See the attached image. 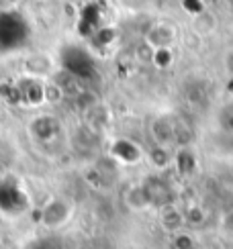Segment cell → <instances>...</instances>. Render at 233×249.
Segmentation results:
<instances>
[{
  "label": "cell",
  "mask_w": 233,
  "mask_h": 249,
  "mask_svg": "<svg viewBox=\"0 0 233 249\" xmlns=\"http://www.w3.org/2000/svg\"><path fill=\"white\" fill-rule=\"evenodd\" d=\"M70 214H72L70 202L63 200V198H54L43 206V211H41V223L45 227H49V229H58V227H61L63 223H68Z\"/></svg>",
  "instance_id": "1"
},
{
  "label": "cell",
  "mask_w": 233,
  "mask_h": 249,
  "mask_svg": "<svg viewBox=\"0 0 233 249\" xmlns=\"http://www.w3.org/2000/svg\"><path fill=\"white\" fill-rule=\"evenodd\" d=\"M143 186V190L147 194V200H150V204L154 206H168L170 204V188H168V184L162 182L160 178H150Z\"/></svg>",
  "instance_id": "2"
},
{
  "label": "cell",
  "mask_w": 233,
  "mask_h": 249,
  "mask_svg": "<svg viewBox=\"0 0 233 249\" xmlns=\"http://www.w3.org/2000/svg\"><path fill=\"white\" fill-rule=\"evenodd\" d=\"M147 41H150V43H152L155 49H166V47H170L172 41H174V29L168 27V25H164V23L154 25L150 31H147Z\"/></svg>",
  "instance_id": "3"
},
{
  "label": "cell",
  "mask_w": 233,
  "mask_h": 249,
  "mask_svg": "<svg viewBox=\"0 0 233 249\" xmlns=\"http://www.w3.org/2000/svg\"><path fill=\"white\" fill-rule=\"evenodd\" d=\"M113 155H115L116 160H121L123 163H135V161H139L141 151H139V147H137L133 141H129V139H121V141H116V143H115Z\"/></svg>",
  "instance_id": "4"
},
{
  "label": "cell",
  "mask_w": 233,
  "mask_h": 249,
  "mask_svg": "<svg viewBox=\"0 0 233 249\" xmlns=\"http://www.w3.org/2000/svg\"><path fill=\"white\" fill-rule=\"evenodd\" d=\"M160 221H162V225H164V229L166 231H180L184 227V214L180 213L176 206H172V204H168V206H164L162 209V214H160Z\"/></svg>",
  "instance_id": "5"
},
{
  "label": "cell",
  "mask_w": 233,
  "mask_h": 249,
  "mask_svg": "<svg viewBox=\"0 0 233 249\" xmlns=\"http://www.w3.org/2000/svg\"><path fill=\"white\" fill-rule=\"evenodd\" d=\"M127 204L131 206V209H147V206H152L150 200H147V194L143 190V186H135V188L129 190V194H127Z\"/></svg>",
  "instance_id": "6"
},
{
  "label": "cell",
  "mask_w": 233,
  "mask_h": 249,
  "mask_svg": "<svg viewBox=\"0 0 233 249\" xmlns=\"http://www.w3.org/2000/svg\"><path fill=\"white\" fill-rule=\"evenodd\" d=\"M194 155L190 153V151H180L178 153V158H176V165H178V170H180V174H190L194 170Z\"/></svg>",
  "instance_id": "7"
},
{
  "label": "cell",
  "mask_w": 233,
  "mask_h": 249,
  "mask_svg": "<svg viewBox=\"0 0 233 249\" xmlns=\"http://www.w3.org/2000/svg\"><path fill=\"white\" fill-rule=\"evenodd\" d=\"M27 249H66V245H63L59 239H54V237H43V239L29 243Z\"/></svg>",
  "instance_id": "8"
},
{
  "label": "cell",
  "mask_w": 233,
  "mask_h": 249,
  "mask_svg": "<svg viewBox=\"0 0 233 249\" xmlns=\"http://www.w3.org/2000/svg\"><path fill=\"white\" fill-rule=\"evenodd\" d=\"M154 64L160 66V68L172 64V51H170V47H166V49H155V51H154Z\"/></svg>",
  "instance_id": "9"
},
{
  "label": "cell",
  "mask_w": 233,
  "mask_h": 249,
  "mask_svg": "<svg viewBox=\"0 0 233 249\" xmlns=\"http://www.w3.org/2000/svg\"><path fill=\"white\" fill-rule=\"evenodd\" d=\"M154 160H155L157 168H164V165L170 163V155H168L166 147H160V145H157V147L152 151V161H154Z\"/></svg>",
  "instance_id": "10"
},
{
  "label": "cell",
  "mask_w": 233,
  "mask_h": 249,
  "mask_svg": "<svg viewBox=\"0 0 233 249\" xmlns=\"http://www.w3.org/2000/svg\"><path fill=\"white\" fill-rule=\"evenodd\" d=\"M174 247L176 249H194L193 247V239H190L188 235H184V233H178L174 237Z\"/></svg>",
  "instance_id": "11"
},
{
  "label": "cell",
  "mask_w": 233,
  "mask_h": 249,
  "mask_svg": "<svg viewBox=\"0 0 233 249\" xmlns=\"http://www.w3.org/2000/svg\"><path fill=\"white\" fill-rule=\"evenodd\" d=\"M223 227H225V231L229 235H233V211H229L225 214V219H223Z\"/></svg>",
  "instance_id": "12"
},
{
  "label": "cell",
  "mask_w": 233,
  "mask_h": 249,
  "mask_svg": "<svg viewBox=\"0 0 233 249\" xmlns=\"http://www.w3.org/2000/svg\"><path fill=\"white\" fill-rule=\"evenodd\" d=\"M231 57H233V53H231ZM231 71H233V70H231Z\"/></svg>",
  "instance_id": "13"
}]
</instances>
